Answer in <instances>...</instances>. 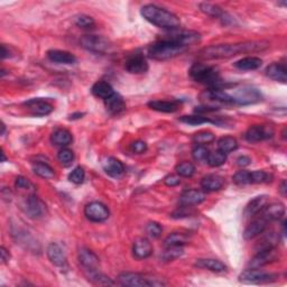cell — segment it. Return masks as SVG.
Returning <instances> with one entry per match:
<instances>
[{
    "mask_svg": "<svg viewBox=\"0 0 287 287\" xmlns=\"http://www.w3.org/2000/svg\"><path fill=\"white\" fill-rule=\"evenodd\" d=\"M276 274L262 272L259 268H248L239 275V280L245 284H263L277 279Z\"/></svg>",
    "mask_w": 287,
    "mask_h": 287,
    "instance_id": "obj_7",
    "label": "cell"
},
{
    "mask_svg": "<svg viewBox=\"0 0 287 287\" xmlns=\"http://www.w3.org/2000/svg\"><path fill=\"white\" fill-rule=\"evenodd\" d=\"M23 210L31 219L38 220L42 219L48 213L46 204L36 195L28 196L23 204Z\"/></svg>",
    "mask_w": 287,
    "mask_h": 287,
    "instance_id": "obj_8",
    "label": "cell"
},
{
    "mask_svg": "<svg viewBox=\"0 0 287 287\" xmlns=\"http://www.w3.org/2000/svg\"><path fill=\"white\" fill-rule=\"evenodd\" d=\"M82 116H83V114H73L71 115V118L70 119H80L82 118Z\"/></svg>",
    "mask_w": 287,
    "mask_h": 287,
    "instance_id": "obj_58",
    "label": "cell"
},
{
    "mask_svg": "<svg viewBox=\"0 0 287 287\" xmlns=\"http://www.w3.org/2000/svg\"><path fill=\"white\" fill-rule=\"evenodd\" d=\"M164 184L169 187L178 186L181 184V176H179V175H175V174H169L165 179H164Z\"/></svg>",
    "mask_w": 287,
    "mask_h": 287,
    "instance_id": "obj_53",
    "label": "cell"
},
{
    "mask_svg": "<svg viewBox=\"0 0 287 287\" xmlns=\"http://www.w3.org/2000/svg\"><path fill=\"white\" fill-rule=\"evenodd\" d=\"M227 162V154H225L224 151L221 150H215L210 153L208 156L207 163L211 167H219L222 166Z\"/></svg>",
    "mask_w": 287,
    "mask_h": 287,
    "instance_id": "obj_40",
    "label": "cell"
},
{
    "mask_svg": "<svg viewBox=\"0 0 287 287\" xmlns=\"http://www.w3.org/2000/svg\"><path fill=\"white\" fill-rule=\"evenodd\" d=\"M104 105L108 113L113 116L120 115L126 110V102L124 100V98L117 92H115L113 96L107 99V100H104Z\"/></svg>",
    "mask_w": 287,
    "mask_h": 287,
    "instance_id": "obj_23",
    "label": "cell"
},
{
    "mask_svg": "<svg viewBox=\"0 0 287 287\" xmlns=\"http://www.w3.org/2000/svg\"><path fill=\"white\" fill-rule=\"evenodd\" d=\"M261 215L263 218H266L269 222L272 221H277L280 220L285 214V207L283 203L279 202H274L271 204H267V206L263 208L261 211Z\"/></svg>",
    "mask_w": 287,
    "mask_h": 287,
    "instance_id": "obj_24",
    "label": "cell"
},
{
    "mask_svg": "<svg viewBox=\"0 0 287 287\" xmlns=\"http://www.w3.org/2000/svg\"><path fill=\"white\" fill-rule=\"evenodd\" d=\"M214 139H215V136L213 135V133L208 131V130L198 131L194 135V136H193V142H194L196 145H203V146L207 144L213 143Z\"/></svg>",
    "mask_w": 287,
    "mask_h": 287,
    "instance_id": "obj_42",
    "label": "cell"
},
{
    "mask_svg": "<svg viewBox=\"0 0 287 287\" xmlns=\"http://www.w3.org/2000/svg\"><path fill=\"white\" fill-rule=\"evenodd\" d=\"M186 50L187 48H184L182 45H179L166 38H162L151 44L147 53L148 56L155 61H166L181 55Z\"/></svg>",
    "mask_w": 287,
    "mask_h": 287,
    "instance_id": "obj_4",
    "label": "cell"
},
{
    "mask_svg": "<svg viewBox=\"0 0 287 287\" xmlns=\"http://www.w3.org/2000/svg\"><path fill=\"white\" fill-rule=\"evenodd\" d=\"M279 191H280V193H282V195H283V196L286 195V181H283L282 184H280Z\"/></svg>",
    "mask_w": 287,
    "mask_h": 287,
    "instance_id": "obj_57",
    "label": "cell"
},
{
    "mask_svg": "<svg viewBox=\"0 0 287 287\" xmlns=\"http://www.w3.org/2000/svg\"><path fill=\"white\" fill-rule=\"evenodd\" d=\"M24 105L27 107L29 113L35 117L48 116L52 114V111L54 110V107H53L49 101H46L44 99H40V98L31 99V100L24 102Z\"/></svg>",
    "mask_w": 287,
    "mask_h": 287,
    "instance_id": "obj_15",
    "label": "cell"
},
{
    "mask_svg": "<svg viewBox=\"0 0 287 287\" xmlns=\"http://www.w3.org/2000/svg\"><path fill=\"white\" fill-rule=\"evenodd\" d=\"M274 128L268 125H254L248 128L245 137L249 143H258L272 138L274 136Z\"/></svg>",
    "mask_w": 287,
    "mask_h": 287,
    "instance_id": "obj_13",
    "label": "cell"
},
{
    "mask_svg": "<svg viewBox=\"0 0 287 287\" xmlns=\"http://www.w3.org/2000/svg\"><path fill=\"white\" fill-rule=\"evenodd\" d=\"M13 236L15 237L17 244H20L21 246H24L26 249L34 251V253H39L40 247L38 242L25 230H20V229H17V231L14 230Z\"/></svg>",
    "mask_w": 287,
    "mask_h": 287,
    "instance_id": "obj_22",
    "label": "cell"
},
{
    "mask_svg": "<svg viewBox=\"0 0 287 287\" xmlns=\"http://www.w3.org/2000/svg\"><path fill=\"white\" fill-rule=\"evenodd\" d=\"M233 65L240 71H254L262 65V60L257 56H247L237 61Z\"/></svg>",
    "mask_w": 287,
    "mask_h": 287,
    "instance_id": "obj_30",
    "label": "cell"
},
{
    "mask_svg": "<svg viewBox=\"0 0 287 287\" xmlns=\"http://www.w3.org/2000/svg\"><path fill=\"white\" fill-rule=\"evenodd\" d=\"M209 154H210L209 149L203 145H196L192 150V156H193V158H194V161L200 162V163L207 162Z\"/></svg>",
    "mask_w": 287,
    "mask_h": 287,
    "instance_id": "obj_44",
    "label": "cell"
},
{
    "mask_svg": "<svg viewBox=\"0 0 287 287\" xmlns=\"http://www.w3.org/2000/svg\"><path fill=\"white\" fill-rule=\"evenodd\" d=\"M79 260L82 266H83L87 272L97 271L99 267V257L93 253L92 250L87 248H81L79 250Z\"/></svg>",
    "mask_w": 287,
    "mask_h": 287,
    "instance_id": "obj_20",
    "label": "cell"
},
{
    "mask_svg": "<svg viewBox=\"0 0 287 287\" xmlns=\"http://www.w3.org/2000/svg\"><path fill=\"white\" fill-rule=\"evenodd\" d=\"M164 38L172 40L174 43L184 46V48H189V46L200 42L201 34L195 31H180V32H172Z\"/></svg>",
    "mask_w": 287,
    "mask_h": 287,
    "instance_id": "obj_12",
    "label": "cell"
},
{
    "mask_svg": "<svg viewBox=\"0 0 287 287\" xmlns=\"http://www.w3.org/2000/svg\"><path fill=\"white\" fill-rule=\"evenodd\" d=\"M189 242V237L182 232H173L168 235L164 240L165 247H176V246H184Z\"/></svg>",
    "mask_w": 287,
    "mask_h": 287,
    "instance_id": "obj_34",
    "label": "cell"
},
{
    "mask_svg": "<svg viewBox=\"0 0 287 287\" xmlns=\"http://www.w3.org/2000/svg\"><path fill=\"white\" fill-rule=\"evenodd\" d=\"M130 149L135 154H143L147 150V144L144 140H135L130 145Z\"/></svg>",
    "mask_w": 287,
    "mask_h": 287,
    "instance_id": "obj_51",
    "label": "cell"
},
{
    "mask_svg": "<svg viewBox=\"0 0 287 287\" xmlns=\"http://www.w3.org/2000/svg\"><path fill=\"white\" fill-rule=\"evenodd\" d=\"M15 185L17 189H21V190H29L33 187L32 183L24 176H17L15 180Z\"/></svg>",
    "mask_w": 287,
    "mask_h": 287,
    "instance_id": "obj_52",
    "label": "cell"
},
{
    "mask_svg": "<svg viewBox=\"0 0 287 287\" xmlns=\"http://www.w3.org/2000/svg\"><path fill=\"white\" fill-rule=\"evenodd\" d=\"M148 107L151 110L158 113L173 114L180 109V103L178 101H167V100H153L148 102Z\"/></svg>",
    "mask_w": 287,
    "mask_h": 287,
    "instance_id": "obj_29",
    "label": "cell"
},
{
    "mask_svg": "<svg viewBox=\"0 0 287 287\" xmlns=\"http://www.w3.org/2000/svg\"><path fill=\"white\" fill-rule=\"evenodd\" d=\"M57 160L63 166L71 165L74 160V154L71 149L69 148H62L57 154Z\"/></svg>",
    "mask_w": 287,
    "mask_h": 287,
    "instance_id": "obj_45",
    "label": "cell"
},
{
    "mask_svg": "<svg viewBox=\"0 0 287 287\" xmlns=\"http://www.w3.org/2000/svg\"><path fill=\"white\" fill-rule=\"evenodd\" d=\"M266 75L274 81L280 82V83H286L287 75H286V67L283 63H272L271 65L266 68Z\"/></svg>",
    "mask_w": 287,
    "mask_h": 287,
    "instance_id": "obj_28",
    "label": "cell"
},
{
    "mask_svg": "<svg viewBox=\"0 0 287 287\" xmlns=\"http://www.w3.org/2000/svg\"><path fill=\"white\" fill-rule=\"evenodd\" d=\"M206 193L200 190H186L180 196V204L183 207L198 206L206 201Z\"/></svg>",
    "mask_w": 287,
    "mask_h": 287,
    "instance_id": "obj_17",
    "label": "cell"
},
{
    "mask_svg": "<svg viewBox=\"0 0 287 287\" xmlns=\"http://www.w3.org/2000/svg\"><path fill=\"white\" fill-rule=\"evenodd\" d=\"M9 55V51L7 50V48H6V45H2V58L3 60H5V58H7Z\"/></svg>",
    "mask_w": 287,
    "mask_h": 287,
    "instance_id": "obj_56",
    "label": "cell"
},
{
    "mask_svg": "<svg viewBox=\"0 0 287 287\" xmlns=\"http://www.w3.org/2000/svg\"><path fill=\"white\" fill-rule=\"evenodd\" d=\"M278 258L279 253L277 251L276 247L260 249L248 262V268H261L278 260Z\"/></svg>",
    "mask_w": 287,
    "mask_h": 287,
    "instance_id": "obj_10",
    "label": "cell"
},
{
    "mask_svg": "<svg viewBox=\"0 0 287 287\" xmlns=\"http://www.w3.org/2000/svg\"><path fill=\"white\" fill-rule=\"evenodd\" d=\"M84 215L92 222H103L109 218V209L101 202H90L84 208Z\"/></svg>",
    "mask_w": 287,
    "mask_h": 287,
    "instance_id": "obj_11",
    "label": "cell"
},
{
    "mask_svg": "<svg viewBox=\"0 0 287 287\" xmlns=\"http://www.w3.org/2000/svg\"><path fill=\"white\" fill-rule=\"evenodd\" d=\"M189 73L190 77L195 82L207 84L210 86V89H212V87H222V85H224V82L220 78V73L214 67L196 62L191 67Z\"/></svg>",
    "mask_w": 287,
    "mask_h": 287,
    "instance_id": "obj_3",
    "label": "cell"
},
{
    "mask_svg": "<svg viewBox=\"0 0 287 287\" xmlns=\"http://www.w3.org/2000/svg\"><path fill=\"white\" fill-rule=\"evenodd\" d=\"M268 48L269 43L266 40H248V42L236 44H219L202 49L198 52V56L203 60H221V58H230L239 54H246V53L265 51Z\"/></svg>",
    "mask_w": 287,
    "mask_h": 287,
    "instance_id": "obj_1",
    "label": "cell"
},
{
    "mask_svg": "<svg viewBox=\"0 0 287 287\" xmlns=\"http://www.w3.org/2000/svg\"><path fill=\"white\" fill-rule=\"evenodd\" d=\"M84 179H85V172H84L83 167H81V166L75 167L73 171L69 174L70 182H72L74 184L83 183Z\"/></svg>",
    "mask_w": 287,
    "mask_h": 287,
    "instance_id": "obj_48",
    "label": "cell"
},
{
    "mask_svg": "<svg viewBox=\"0 0 287 287\" xmlns=\"http://www.w3.org/2000/svg\"><path fill=\"white\" fill-rule=\"evenodd\" d=\"M74 23H75V25L81 28H92L96 24L95 19H93L91 16H87L84 14L75 16Z\"/></svg>",
    "mask_w": 287,
    "mask_h": 287,
    "instance_id": "obj_47",
    "label": "cell"
},
{
    "mask_svg": "<svg viewBox=\"0 0 287 287\" xmlns=\"http://www.w3.org/2000/svg\"><path fill=\"white\" fill-rule=\"evenodd\" d=\"M91 92L95 97H97L99 99H102V100H107L108 98H110L114 95L115 90H114V87L111 86V84L108 83V82L98 81L92 85Z\"/></svg>",
    "mask_w": 287,
    "mask_h": 287,
    "instance_id": "obj_31",
    "label": "cell"
},
{
    "mask_svg": "<svg viewBox=\"0 0 287 287\" xmlns=\"http://www.w3.org/2000/svg\"><path fill=\"white\" fill-rule=\"evenodd\" d=\"M2 128H3V130H2V135H3V136H4V135H5V131H6V125H5V124H3V125H2Z\"/></svg>",
    "mask_w": 287,
    "mask_h": 287,
    "instance_id": "obj_60",
    "label": "cell"
},
{
    "mask_svg": "<svg viewBox=\"0 0 287 287\" xmlns=\"http://www.w3.org/2000/svg\"><path fill=\"white\" fill-rule=\"evenodd\" d=\"M268 204V196L267 195H259L254 197L251 200L247 207L245 209V215L247 218H251V216H255L257 214H259L261 211L263 210Z\"/></svg>",
    "mask_w": 287,
    "mask_h": 287,
    "instance_id": "obj_25",
    "label": "cell"
},
{
    "mask_svg": "<svg viewBox=\"0 0 287 287\" xmlns=\"http://www.w3.org/2000/svg\"><path fill=\"white\" fill-rule=\"evenodd\" d=\"M233 182L237 185H246V184H251L250 181V172L248 171H239L235 175H233Z\"/></svg>",
    "mask_w": 287,
    "mask_h": 287,
    "instance_id": "obj_50",
    "label": "cell"
},
{
    "mask_svg": "<svg viewBox=\"0 0 287 287\" xmlns=\"http://www.w3.org/2000/svg\"><path fill=\"white\" fill-rule=\"evenodd\" d=\"M80 44L86 51L93 53H105L111 48L109 40L99 35H84L80 38Z\"/></svg>",
    "mask_w": 287,
    "mask_h": 287,
    "instance_id": "obj_9",
    "label": "cell"
},
{
    "mask_svg": "<svg viewBox=\"0 0 287 287\" xmlns=\"http://www.w3.org/2000/svg\"><path fill=\"white\" fill-rule=\"evenodd\" d=\"M153 254V246L146 238H137L133 245V255L137 259H146Z\"/></svg>",
    "mask_w": 287,
    "mask_h": 287,
    "instance_id": "obj_19",
    "label": "cell"
},
{
    "mask_svg": "<svg viewBox=\"0 0 287 287\" xmlns=\"http://www.w3.org/2000/svg\"><path fill=\"white\" fill-rule=\"evenodd\" d=\"M52 143L56 146H61V147H65L73 142L72 134L69 130L64 129V128H57L51 135Z\"/></svg>",
    "mask_w": 287,
    "mask_h": 287,
    "instance_id": "obj_33",
    "label": "cell"
},
{
    "mask_svg": "<svg viewBox=\"0 0 287 287\" xmlns=\"http://www.w3.org/2000/svg\"><path fill=\"white\" fill-rule=\"evenodd\" d=\"M225 185V179L220 175L209 174L204 176L201 181V186L204 191L207 192H215L220 191Z\"/></svg>",
    "mask_w": 287,
    "mask_h": 287,
    "instance_id": "obj_27",
    "label": "cell"
},
{
    "mask_svg": "<svg viewBox=\"0 0 287 287\" xmlns=\"http://www.w3.org/2000/svg\"><path fill=\"white\" fill-rule=\"evenodd\" d=\"M232 91L233 93L227 91L228 95L230 97L231 104L248 105V104H254L259 102L262 99L260 91L257 90L256 87L249 85H242L240 87H236V89Z\"/></svg>",
    "mask_w": 287,
    "mask_h": 287,
    "instance_id": "obj_5",
    "label": "cell"
},
{
    "mask_svg": "<svg viewBox=\"0 0 287 287\" xmlns=\"http://www.w3.org/2000/svg\"><path fill=\"white\" fill-rule=\"evenodd\" d=\"M46 254H48L50 261L54 266H56V267H65L67 266V263H68L67 255L58 244H55V242L50 244L48 250H46Z\"/></svg>",
    "mask_w": 287,
    "mask_h": 287,
    "instance_id": "obj_18",
    "label": "cell"
},
{
    "mask_svg": "<svg viewBox=\"0 0 287 287\" xmlns=\"http://www.w3.org/2000/svg\"><path fill=\"white\" fill-rule=\"evenodd\" d=\"M194 265L198 268L208 269V271L214 272V273H222V272L227 271V266L224 262L218 259H212V258L196 259Z\"/></svg>",
    "mask_w": 287,
    "mask_h": 287,
    "instance_id": "obj_32",
    "label": "cell"
},
{
    "mask_svg": "<svg viewBox=\"0 0 287 287\" xmlns=\"http://www.w3.org/2000/svg\"><path fill=\"white\" fill-rule=\"evenodd\" d=\"M198 7H200V10L203 14H206L210 17H214V18H222L226 14L219 6L210 3H201L198 5Z\"/></svg>",
    "mask_w": 287,
    "mask_h": 287,
    "instance_id": "obj_38",
    "label": "cell"
},
{
    "mask_svg": "<svg viewBox=\"0 0 287 287\" xmlns=\"http://www.w3.org/2000/svg\"><path fill=\"white\" fill-rule=\"evenodd\" d=\"M125 69L128 73L143 74L148 71V63L142 53H134L126 60Z\"/></svg>",
    "mask_w": 287,
    "mask_h": 287,
    "instance_id": "obj_14",
    "label": "cell"
},
{
    "mask_svg": "<svg viewBox=\"0 0 287 287\" xmlns=\"http://www.w3.org/2000/svg\"><path fill=\"white\" fill-rule=\"evenodd\" d=\"M269 221L263 218V216H259V218H256L253 220L250 224L246 227V229L244 231V238L246 240H251L256 237H258L259 235L265 231L268 227Z\"/></svg>",
    "mask_w": 287,
    "mask_h": 287,
    "instance_id": "obj_16",
    "label": "cell"
},
{
    "mask_svg": "<svg viewBox=\"0 0 287 287\" xmlns=\"http://www.w3.org/2000/svg\"><path fill=\"white\" fill-rule=\"evenodd\" d=\"M0 255H2V262L3 263H7L9 261L10 254H9V251L4 247V246L2 248H0Z\"/></svg>",
    "mask_w": 287,
    "mask_h": 287,
    "instance_id": "obj_55",
    "label": "cell"
},
{
    "mask_svg": "<svg viewBox=\"0 0 287 287\" xmlns=\"http://www.w3.org/2000/svg\"><path fill=\"white\" fill-rule=\"evenodd\" d=\"M49 60L57 63V64H65V65H71V64L77 63V57L72 53L61 50H51L48 52Z\"/></svg>",
    "mask_w": 287,
    "mask_h": 287,
    "instance_id": "obj_26",
    "label": "cell"
},
{
    "mask_svg": "<svg viewBox=\"0 0 287 287\" xmlns=\"http://www.w3.org/2000/svg\"><path fill=\"white\" fill-rule=\"evenodd\" d=\"M238 148V142L236 138L231 136H226L222 137L218 140V149L224 151L225 154L231 153V151L236 150Z\"/></svg>",
    "mask_w": 287,
    "mask_h": 287,
    "instance_id": "obj_39",
    "label": "cell"
},
{
    "mask_svg": "<svg viewBox=\"0 0 287 287\" xmlns=\"http://www.w3.org/2000/svg\"><path fill=\"white\" fill-rule=\"evenodd\" d=\"M2 156H3L2 162H6V160H7V158H6V155H5V151H4V150L2 151Z\"/></svg>",
    "mask_w": 287,
    "mask_h": 287,
    "instance_id": "obj_59",
    "label": "cell"
},
{
    "mask_svg": "<svg viewBox=\"0 0 287 287\" xmlns=\"http://www.w3.org/2000/svg\"><path fill=\"white\" fill-rule=\"evenodd\" d=\"M146 232H147V235L153 238V239H157L162 236V232H163V228L160 224H157V222H148L147 226H146Z\"/></svg>",
    "mask_w": 287,
    "mask_h": 287,
    "instance_id": "obj_49",
    "label": "cell"
},
{
    "mask_svg": "<svg viewBox=\"0 0 287 287\" xmlns=\"http://www.w3.org/2000/svg\"><path fill=\"white\" fill-rule=\"evenodd\" d=\"M89 280L97 285H115V282H113L108 276L98 273L97 271L89 272Z\"/></svg>",
    "mask_w": 287,
    "mask_h": 287,
    "instance_id": "obj_43",
    "label": "cell"
},
{
    "mask_svg": "<svg viewBox=\"0 0 287 287\" xmlns=\"http://www.w3.org/2000/svg\"><path fill=\"white\" fill-rule=\"evenodd\" d=\"M175 171L181 178H192L195 173V166L191 162H182L178 164Z\"/></svg>",
    "mask_w": 287,
    "mask_h": 287,
    "instance_id": "obj_41",
    "label": "cell"
},
{
    "mask_svg": "<svg viewBox=\"0 0 287 287\" xmlns=\"http://www.w3.org/2000/svg\"><path fill=\"white\" fill-rule=\"evenodd\" d=\"M272 175L263 171H255L250 172V181L251 184H260V183H268L272 181Z\"/></svg>",
    "mask_w": 287,
    "mask_h": 287,
    "instance_id": "obj_46",
    "label": "cell"
},
{
    "mask_svg": "<svg viewBox=\"0 0 287 287\" xmlns=\"http://www.w3.org/2000/svg\"><path fill=\"white\" fill-rule=\"evenodd\" d=\"M183 124L190 125V126H200L203 124H216L215 120H211L207 117H202L200 115H194V116H183L179 119Z\"/></svg>",
    "mask_w": 287,
    "mask_h": 287,
    "instance_id": "obj_37",
    "label": "cell"
},
{
    "mask_svg": "<svg viewBox=\"0 0 287 287\" xmlns=\"http://www.w3.org/2000/svg\"><path fill=\"white\" fill-rule=\"evenodd\" d=\"M118 282L122 286L143 287V286H163L165 283L158 278H148L145 275L131 272L121 273L118 276Z\"/></svg>",
    "mask_w": 287,
    "mask_h": 287,
    "instance_id": "obj_6",
    "label": "cell"
},
{
    "mask_svg": "<svg viewBox=\"0 0 287 287\" xmlns=\"http://www.w3.org/2000/svg\"><path fill=\"white\" fill-rule=\"evenodd\" d=\"M103 171L111 178H119L125 173V166L116 157H107L102 162Z\"/></svg>",
    "mask_w": 287,
    "mask_h": 287,
    "instance_id": "obj_21",
    "label": "cell"
},
{
    "mask_svg": "<svg viewBox=\"0 0 287 287\" xmlns=\"http://www.w3.org/2000/svg\"><path fill=\"white\" fill-rule=\"evenodd\" d=\"M184 255L183 246H176V247H166L164 253L161 255V259L165 262L173 261L175 259H179L180 257Z\"/></svg>",
    "mask_w": 287,
    "mask_h": 287,
    "instance_id": "obj_36",
    "label": "cell"
},
{
    "mask_svg": "<svg viewBox=\"0 0 287 287\" xmlns=\"http://www.w3.org/2000/svg\"><path fill=\"white\" fill-rule=\"evenodd\" d=\"M140 14L144 17V19L149 21L150 24L163 29L175 31L181 26L180 18L176 15L158 7L156 5H145L140 9Z\"/></svg>",
    "mask_w": 287,
    "mask_h": 287,
    "instance_id": "obj_2",
    "label": "cell"
},
{
    "mask_svg": "<svg viewBox=\"0 0 287 287\" xmlns=\"http://www.w3.org/2000/svg\"><path fill=\"white\" fill-rule=\"evenodd\" d=\"M33 172L38 175L39 178L42 179H46V180H50L53 179L55 176V172L54 169H53L49 164L46 163H42V162H37L35 163L33 165Z\"/></svg>",
    "mask_w": 287,
    "mask_h": 287,
    "instance_id": "obj_35",
    "label": "cell"
},
{
    "mask_svg": "<svg viewBox=\"0 0 287 287\" xmlns=\"http://www.w3.org/2000/svg\"><path fill=\"white\" fill-rule=\"evenodd\" d=\"M237 165L240 166V167H245V166H248L250 165V163H251V160H250V157L248 156H239L237 158Z\"/></svg>",
    "mask_w": 287,
    "mask_h": 287,
    "instance_id": "obj_54",
    "label": "cell"
}]
</instances>
